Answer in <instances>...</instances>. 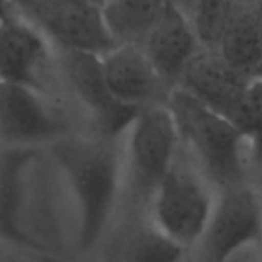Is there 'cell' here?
<instances>
[{"mask_svg": "<svg viewBox=\"0 0 262 262\" xmlns=\"http://www.w3.org/2000/svg\"><path fill=\"white\" fill-rule=\"evenodd\" d=\"M166 104L175 120L181 147L216 190L244 183L250 170L253 137L178 86L170 91Z\"/></svg>", "mask_w": 262, "mask_h": 262, "instance_id": "6da1fadb", "label": "cell"}, {"mask_svg": "<svg viewBox=\"0 0 262 262\" xmlns=\"http://www.w3.org/2000/svg\"><path fill=\"white\" fill-rule=\"evenodd\" d=\"M216 192L212 181L180 144L170 167L149 201V220L186 250L198 247Z\"/></svg>", "mask_w": 262, "mask_h": 262, "instance_id": "7a4b0ae2", "label": "cell"}, {"mask_svg": "<svg viewBox=\"0 0 262 262\" xmlns=\"http://www.w3.org/2000/svg\"><path fill=\"white\" fill-rule=\"evenodd\" d=\"M123 170L138 198L149 201L170 167L180 137L166 103L140 109L124 129Z\"/></svg>", "mask_w": 262, "mask_h": 262, "instance_id": "3957f363", "label": "cell"}, {"mask_svg": "<svg viewBox=\"0 0 262 262\" xmlns=\"http://www.w3.org/2000/svg\"><path fill=\"white\" fill-rule=\"evenodd\" d=\"M262 246V201L246 183L216 192L215 204L198 244L206 262H233Z\"/></svg>", "mask_w": 262, "mask_h": 262, "instance_id": "277c9868", "label": "cell"}, {"mask_svg": "<svg viewBox=\"0 0 262 262\" xmlns=\"http://www.w3.org/2000/svg\"><path fill=\"white\" fill-rule=\"evenodd\" d=\"M0 81L21 84L54 98L63 91L55 46L18 14L0 26Z\"/></svg>", "mask_w": 262, "mask_h": 262, "instance_id": "5b68a950", "label": "cell"}, {"mask_svg": "<svg viewBox=\"0 0 262 262\" xmlns=\"http://www.w3.org/2000/svg\"><path fill=\"white\" fill-rule=\"evenodd\" d=\"M55 48L103 57L117 43L100 6L86 0H40L26 15Z\"/></svg>", "mask_w": 262, "mask_h": 262, "instance_id": "8992f818", "label": "cell"}, {"mask_svg": "<svg viewBox=\"0 0 262 262\" xmlns=\"http://www.w3.org/2000/svg\"><path fill=\"white\" fill-rule=\"evenodd\" d=\"M66 129L58 100L35 89L0 81V141L29 146L49 141Z\"/></svg>", "mask_w": 262, "mask_h": 262, "instance_id": "52a82bcc", "label": "cell"}, {"mask_svg": "<svg viewBox=\"0 0 262 262\" xmlns=\"http://www.w3.org/2000/svg\"><path fill=\"white\" fill-rule=\"evenodd\" d=\"M72 184L83 213V236L91 243L100 235L112 210L120 183L118 160L106 149L86 147L68 160Z\"/></svg>", "mask_w": 262, "mask_h": 262, "instance_id": "ba28073f", "label": "cell"}, {"mask_svg": "<svg viewBox=\"0 0 262 262\" xmlns=\"http://www.w3.org/2000/svg\"><path fill=\"white\" fill-rule=\"evenodd\" d=\"M61 88L89 111L106 129L124 130L140 109L117 103L107 92L101 57L89 52L55 48Z\"/></svg>", "mask_w": 262, "mask_h": 262, "instance_id": "9c48e42d", "label": "cell"}, {"mask_svg": "<svg viewBox=\"0 0 262 262\" xmlns=\"http://www.w3.org/2000/svg\"><path fill=\"white\" fill-rule=\"evenodd\" d=\"M101 68L107 92L126 107L163 104L172 91L140 45H117L101 57Z\"/></svg>", "mask_w": 262, "mask_h": 262, "instance_id": "30bf717a", "label": "cell"}, {"mask_svg": "<svg viewBox=\"0 0 262 262\" xmlns=\"http://www.w3.org/2000/svg\"><path fill=\"white\" fill-rule=\"evenodd\" d=\"M141 48L170 89L178 84L187 64L203 49L190 18L170 3Z\"/></svg>", "mask_w": 262, "mask_h": 262, "instance_id": "8fae6325", "label": "cell"}, {"mask_svg": "<svg viewBox=\"0 0 262 262\" xmlns=\"http://www.w3.org/2000/svg\"><path fill=\"white\" fill-rule=\"evenodd\" d=\"M250 78V74L232 66L218 51L201 49L187 64L177 86L227 117Z\"/></svg>", "mask_w": 262, "mask_h": 262, "instance_id": "7c38bea8", "label": "cell"}, {"mask_svg": "<svg viewBox=\"0 0 262 262\" xmlns=\"http://www.w3.org/2000/svg\"><path fill=\"white\" fill-rule=\"evenodd\" d=\"M262 2L233 0V6L218 45V52L232 66L250 74L262 63L259 6Z\"/></svg>", "mask_w": 262, "mask_h": 262, "instance_id": "4fadbf2b", "label": "cell"}, {"mask_svg": "<svg viewBox=\"0 0 262 262\" xmlns=\"http://www.w3.org/2000/svg\"><path fill=\"white\" fill-rule=\"evenodd\" d=\"M167 5V0H109L101 11L117 45L141 46Z\"/></svg>", "mask_w": 262, "mask_h": 262, "instance_id": "5bb4252c", "label": "cell"}, {"mask_svg": "<svg viewBox=\"0 0 262 262\" xmlns=\"http://www.w3.org/2000/svg\"><path fill=\"white\" fill-rule=\"evenodd\" d=\"M186 252L149 220L124 238L117 262H183Z\"/></svg>", "mask_w": 262, "mask_h": 262, "instance_id": "9a60e30c", "label": "cell"}, {"mask_svg": "<svg viewBox=\"0 0 262 262\" xmlns=\"http://www.w3.org/2000/svg\"><path fill=\"white\" fill-rule=\"evenodd\" d=\"M232 6L233 0H196L190 21L203 49H218Z\"/></svg>", "mask_w": 262, "mask_h": 262, "instance_id": "2e32d148", "label": "cell"}, {"mask_svg": "<svg viewBox=\"0 0 262 262\" xmlns=\"http://www.w3.org/2000/svg\"><path fill=\"white\" fill-rule=\"evenodd\" d=\"M227 118L246 135L255 137L262 130V78L252 77L244 94L227 114Z\"/></svg>", "mask_w": 262, "mask_h": 262, "instance_id": "e0dca14e", "label": "cell"}, {"mask_svg": "<svg viewBox=\"0 0 262 262\" xmlns=\"http://www.w3.org/2000/svg\"><path fill=\"white\" fill-rule=\"evenodd\" d=\"M18 15H26L40 0H9Z\"/></svg>", "mask_w": 262, "mask_h": 262, "instance_id": "ac0fdd59", "label": "cell"}, {"mask_svg": "<svg viewBox=\"0 0 262 262\" xmlns=\"http://www.w3.org/2000/svg\"><path fill=\"white\" fill-rule=\"evenodd\" d=\"M14 15H17L14 6L11 5L9 0H0V23H5L6 20L12 18Z\"/></svg>", "mask_w": 262, "mask_h": 262, "instance_id": "d6986e66", "label": "cell"}, {"mask_svg": "<svg viewBox=\"0 0 262 262\" xmlns=\"http://www.w3.org/2000/svg\"><path fill=\"white\" fill-rule=\"evenodd\" d=\"M172 6L178 8L181 12H184L189 18H190V14L193 11V6L196 3V0H167Z\"/></svg>", "mask_w": 262, "mask_h": 262, "instance_id": "ffe728a7", "label": "cell"}, {"mask_svg": "<svg viewBox=\"0 0 262 262\" xmlns=\"http://www.w3.org/2000/svg\"><path fill=\"white\" fill-rule=\"evenodd\" d=\"M253 161H262V130L258 135L253 137V154H252L250 167H252Z\"/></svg>", "mask_w": 262, "mask_h": 262, "instance_id": "44dd1931", "label": "cell"}, {"mask_svg": "<svg viewBox=\"0 0 262 262\" xmlns=\"http://www.w3.org/2000/svg\"><path fill=\"white\" fill-rule=\"evenodd\" d=\"M250 75H252V77H259V78H262V63H259V64L250 72Z\"/></svg>", "mask_w": 262, "mask_h": 262, "instance_id": "7402d4cb", "label": "cell"}, {"mask_svg": "<svg viewBox=\"0 0 262 262\" xmlns=\"http://www.w3.org/2000/svg\"><path fill=\"white\" fill-rule=\"evenodd\" d=\"M86 2H91V3H94V5H97V6L101 8V6H103L106 2H109V0H86Z\"/></svg>", "mask_w": 262, "mask_h": 262, "instance_id": "603a6c76", "label": "cell"}, {"mask_svg": "<svg viewBox=\"0 0 262 262\" xmlns=\"http://www.w3.org/2000/svg\"><path fill=\"white\" fill-rule=\"evenodd\" d=\"M249 2H262V0H249Z\"/></svg>", "mask_w": 262, "mask_h": 262, "instance_id": "cb8c5ba5", "label": "cell"}, {"mask_svg": "<svg viewBox=\"0 0 262 262\" xmlns=\"http://www.w3.org/2000/svg\"><path fill=\"white\" fill-rule=\"evenodd\" d=\"M0 26H2V23H0Z\"/></svg>", "mask_w": 262, "mask_h": 262, "instance_id": "d4e9b609", "label": "cell"}]
</instances>
